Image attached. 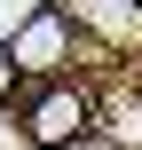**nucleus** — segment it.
<instances>
[{"instance_id": "obj_3", "label": "nucleus", "mask_w": 142, "mask_h": 150, "mask_svg": "<svg viewBox=\"0 0 142 150\" xmlns=\"http://www.w3.org/2000/svg\"><path fill=\"white\" fill-rule=\"evenodd\" d=\"M71 32H95L103 47H142V0H63Z\"/></svg>"}, {"instance_id": "obj_4", "label": "nucleus", "mask_w": 142, "mask_h": 150, "mask_svg": "<svg viewBox=\"0 0 142 150\" xmlns=\"http://www.w3.org/2000/svg\"><path fill=\"white\" fill-rule=\"evenodd\" d=\"M16 95H24V71H16L8 55H0V103H16Z\"/></svg>"}, {"instance_id": "obj_1", "label": "nucleus", "mask_w": 142, "mask_h": 150, "mask_svg": "<svg viewBox=\"0 0 142 150\" xmlns=\"http://www.w3.org/2000/svg\"><path fill=\"white\" fill-rule=\"evenodd\" d=\"M95 119H103V95L95 87L40 79L24 95V150H79V142H95Z\"/></svg>"}, {"instance_id": "obj_2", "label": "nucleus", "mask_w": 142, "mask_h": 150, "mask_svg": "<svg viewBox=\"0 0 142 150\" xmlns=\"http://www.w3.org/2000/svg\"><path fill=\"white\" fill-rule=\"evenodd\" d=\"M0 55H8L24 79H63V63H79V32H71L63 0H40V8L0 40Z\"/></svg>"}]
</instances>
